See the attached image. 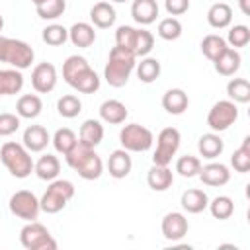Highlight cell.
Listing matches in <instances>:
<instances>
[{"mask_svg":"<svg viewBox=\"0 0 250 250\" xmlns=\"http://www.w3.org/2000/svg\"><path fill=\"white\" fill-rule=\"evenodd\" d=\"M62 78L80 94H94L100 90V76L80 55L66 57V61L62 62Z\"/></svg>","mask_w":250,"mask_h":250,"instance_id":"cell-1","label":"cell"},{"mask_svg":"<svg viewBox=\"0 0 250 250\" xmlns=\"http://www.w3.org/2000/svg\"><path fill=\"white\" fill-rule=\"evenodd\" d=\"M135 64H137V57L131 51L115 45L109 51V57H107V62L104 68L105 82L111 88H123L129 82V76L135 70Z\"/></svg>","mask_w":250,"mask_h":250,"instance_id":"cell-2","label":"cell"},{"mask_svg":"<svg viewBox=\"0 0 250 250\" xmlns=\"http://www.w3.org/2000/svg\"><path fill=\"white\" fill-rule=\"evenodd\" d=\"M64 160L66 164L82 178V180H98L104 172V162L102 158L96 154L94 148L82 145V143H76V146L64 154Z\"/></svg>","mask_w":250,"mask_h":250,"instance_id":"cell-3","label":"cell"},{"mask_svg":"<svg viewBox=\"0 0 250 250\" xmlns=\"http://www.w3.org/2000/svg\"><path fill=\"white\" fill-rule=\"evenodd\" d=\"M0 162L18 180L27 178L33 172V164H35L31 152L21 143H14V141H6L0 146Z\"/></svg>","mask_w":250,"mask_h":250,"instance_id":"cell-4","label":"cell"},{"mask_svg":"<svg viewBox=\"0 0 250 250\" xmlns=\"http://www.w3.org/2000/svg\"><path fill=\"white\" fill-rule=\"evenodd\" d=\"M33 61H35V51L29 43L0 35V62H6L18 70H25L33 64Z\"/></svg>","mask_w":250,"mask_h":250,"instance_id":"cell-5","label":"cell"},{"mask_svg":"<svg viewBox=\"0 0 250 250\" xmlns=\"http://www.w3.org/2000/svg\"><path fill=\"white\" fill-rule=\"evenodd\" d=\"M72 197H74V184L70 180L55 178V180H51L47 191L39 199V205H41V211H45L49 215H55V213L62 211Z\"/></svg>","mask_w":250,"mask_h":250,"instance_id":"cell-6","label":"cell"},{"mask_svg":"<svg viewBox=\"0 0 250 250\" xmlns=\"http://www.w3.org/2000/svg\"><path fill=\"white\" fill-rule=\"evenodd\" d=\"M20 242L25 250H55L57 240L49 229L37 221H27L20 230Z\"/></svg>","mask_w":250,"mask_h":250,"instance_id":"cell-7","label":"cell"},{"mask_svg":"<svg viewBox=\"0 0 250 250\" xmlns=\"http://www.w3.org/2000/svg\"><path fill=\"white\" fill-rule=\"evenodd\" d=\"M121 148L129 152H146L154 145V135L148 127L139 123H129L119 131Z\"/></svg>","mask_w":250,"mask_h":250,"instance_id":"cell-8","label":"cell"},{"mask_svg":"<svg viewBox=\"0 0 250 250\" xmlns=\"http://www.w3.org/2000/svg\"><path fill=\"white\" fill-rule=\"evenodd\" d=\"M180 141H182V135L176 127H164L156 137V148L152 154V164L168 166L180 148Z\"/></svg>","mask_w":250,"mask_h":250,"instance_id":"cell-9","label":"cell"},{"mask_svg":"<svg viewBox=\"0 0 250 250\" xmlns=\"http://www.w3.org/2000/svg\"><path fill=\"white\" fill-rule=\"evenodd\" d=\"M238 119V107L230 100H219L211 105L207 113V127L215 133L227 131L234 121Z\"/></svg>","mask_w":250,"mask_h":250,"instance_id":"cell-10","label":"cell"},{"mask_svg":"<svg viewBox=\"0 0 250 250\" xmlns=\"http://www.w3.org/2000/svg\"><path fill=\"white\" fill-rule=\"evenodd\" d=\"M8 207H10L12 215H16L18 219H21L25 223L27 221H37L39 211H41L37 195L29 189H20V191L12 193V197L8 201Z\"/></svg>","mask_w":250,"mask_h":250,"instance_id":"cell-11","label":"cell"},{"mask_svg":"<svg viewBox=\"0 0 250 250\" xmlns=\"http://www.w3.org/2000/svg\"><path fill=\"white\" fill-rule=\"evenodd\" d=\"M160 229H162V236L170 242H178L182 240L188 230H189V223L186 219L184 213L180 211H170L162 217V223H160Z\"/></svg>","mask_w":250,"mask_h":250,"instance_id":"cell-12","label":"cell"},{"mask_svg":"<svg viewBox=\"0 0 250 250\" xmlns=\"http://www.w3.org/2000/svg\"><path fill=\"white\" fill-rule=\"evenodd\" d=\"M31 86L37 94H49L57 86V68L51 62H39L31 70Z\"/></svg>","mask_w":250,"mask_h":250,"instance_id":"cell-13","label":"cell"},{"mask_svg":"<svg viewBox=\"0 0 250 250\" xmlns=\"http://www.w3.org/2000/svg\"><path fill=\"white\" fill-rule=\"evenodd\" d=\"M199 180L205 184V186H211V188H221V186H227L229 180H230V170L227 164L223 162H209V164H201V170H199Z\"/></svg>","mask_w":250,"mask_h":250,"instance_id":"cell-14","label":"cell"},{"mask_svg":"<svg viewBox=\"0 0 250 250\" xmlns=\"http://www.w3.org/2000/svg\"><path fill=\"white\" fill-rule=\"evenodd\" d=\"M51 143V135L43 125H29L23 131L21 137V145L29 150V152H43L47 148V145Z\"/></svg>","mask_w":250,"mask_h":250,"instance_id":"cell-15","label":"cell"},{"mask_svg":"<svg viewBox=\"0 0 250 250\" xmlns=\"http://www.w3.org/2000/svg\"><path fill=\"white\" fill-rule=\"evenodd\" d=\"M131 168H133V160L129 156V150L125 148H117L109 154L107 158V172L111 178L115 180H123L131 174Z\"/></svg>","mask_w":250,"mask_h":250,"instance_id":"cell-16","label":"cell"},{"mask_svg":"<svg viewBox=\"0 0 250 250\" xmlns=\"http://www.w3.org/2000/svg\"><path fill=\"white\" fill-rule=\"evenodd\" d=\"M240 62H242V57H240L238 49L229 47L213 61V66H215V72L221 76H234L240 68Z\"/></svg>","mask_w":250,"mask_h":250,"instance_id":"cell-17","label":"cell"},{"mask_svg":"<svg viewBox=\"0 0 250 250\" xmlns=\"http://www.w3.org/2000/svg\"><path fill=\"white\" fill-rule=\"evenodd\" d=\"M115 20H117L115 8H113L109 2H105V0L96 2V4L90 8V21H92V25L98 27V29H107V27H111V25L115 23Z\"/></svg>","mask_w":250,"mask_h":250,"instance_id":"cell-18","label":"cell"},{"mask_svg":"<svg viewBox=\"0 0 250 250\" xmlns=\"http://www.w3.org/2000/svg\"><path fill=\"white\" fill-rule=\"evenodd\" d=\"M131 16L139 25H150L158 18V2L156 0H133Z\"/></svg>","mask_w":250,"mask_h":250,"instance_id":"cell-19","label":"cell"},{"mask_svg":"<svg viewBox=\"0 0 250 250\" xmlns=\"http://www.w3.org/2000/svg\"><path fill=\"white\" fill-rule=\"evenodd\" d=\"M68 41L74 47H78V49H88L96 41V29H94V25L92 23H86V21H76L68 29Z\"/></svg>","mask_w":250,"mask_h":250,"instance_id":"cell-20","label":"cell"},{"mask_svg":"<svg viewBox=\"0 0 250 250\" xmlns=\"http://www.w3.org/2000/svg\"><path fill=\"white\" fill-rule=\"evenodd\" d=\"M189 105V98L182 88H170L162 96V107L170 115H182Z\"/></svg>","mask_w":250,"mask_h":250,"instance_id":"cell-21","label":"cell"},{"mask_svg":"<svg viewBox=\"0 0 250 250\" xmlns=\"http://www.w3.org/2000/svg\"><path fill=\"white\" fill-rule=\"evenodd\" d=\"M180 203H182L184 211H188V213H191V215H197V213H201V211L207 209V205H209V195H207L203 189H199V188H189V189H186V191L182 193Z\"/></svg>","mask_w":250,"mask_h":250,"instance_id":"cell-22","label":"cell"},{"mask_svg":"<svg viewBox=\"0 0 250 250\" xmlns=\"http://www.w3.org/2000/svg\"><path fill=\"white\" fill-rule=\"evenodd\" d=\"M129 111L125 107L123 102L119 100H105L102 102L100 105V119L109 123V125H119V123H125Z\"/></svg>","mask_w":250,"mask_h":250,"instance_id":"cell-23","label":"cell"},{"mask_svg":"<svg viewBox=\"0 0 250 250\" xmlns=\"http://www.w3.org/2000/svg\"><path fill=\"white\" fill-rule=\"evenodd\" d=\"M104 139V125L100 119H86L78 131V143L96 148Z\"/></svg>","mask_w":250,"mask_h":250,"instance_id":"cell-24","label":"cell"},{"mask_svg":"<svg viewBox=\"0 0 250 250\" xmlns=\"http://www.w3.org/2000/svg\"><path fill=\"white\" fill-rule=\"evenodd\" d=\"M146 184L152 191H166L174 184V174L168 166L152 164V168L146 172Z\"/></svg>","mask_w":250,"mask_h":250,"instance_id":"cell-25","label":"cell"},{"mask_svg":"<svg viewBox=\"0 0 250 250\" xmlns=\"http://www.w3.org/2000/svg\"><path fill=\"white\" fill-rule=\"evenodd\" d=\"M23 88V74L18 68H0V96H16Z\"/></svg>","mask_w":250,"mask_h":250,"instance_id":"cell-26","label":"cell"},{"mask_svg":"<svg viewBox=\"0 0 250 250\" xmlns=\"http://www.w3.org/2000/svg\"><path fill=\"white\" fill-rule=\"evenodd\" d=\"M223 148H225V143H223L221 135L215 133V131L201 135L199 141H197L199 156H203V158H207V160H215L217 156H221Z\"/></svg>","mask_w":250,"mask_h":250,"instance_id":"cell-27","label":"cell"},{"mask_svg":"<svg viewBox=\"0 0 250 250\" xmlns=\"http://www.w3.org/2000/svg\"><path fill=\"white\" fill-rule=\"evenodd\" d=\"M43 111V102L37 94H23L16 102V113L21 119H35Z\"/></svg>","mask_w":250,"mask_h":250,"instance_id":"cell-28","label":"cell"},{"mask_svg":"<svg viewBox=\"0 0 250 250\" xmlns=\"http://www.w3.org/2000/svg\"><path fill=\"white\" fill-rule=\"evenodd\" d=\"M232 21V8L227 2H215L207 10V23L213 29H225Z\"/></svg>","mask_w":250,"mask_h":250,"instance_id":"cell-29","label":"cell"},{"mask_svg":"<svg viewBox=\"0 0 250 250\" xmlns=\"http://www.w3.org/2000/svg\"><path fill=\"white\" fill-rule=\"evenodd\" d=\"M135 70H137V78L143 82V84H152L160 72H162V66H160V61L154 59V57H141V62L135 64Z\"/></svg>","mask_w":250,"mask_h":250,"instance_id":"cell-30","label":"cell"},{"mask_svg":"<svg viewBox=\"0 0 250 250\" xmlns=\"http://www.w3.org/2000/svg\"><path fill=\"white\" fill-rule=\"evenodd\" d=\"M33 172L37 174L39 180H45V182H51L59 176L61 172V162L55 154H43L35 164H33Z\"/></svg>","mask_w":250,"mask_h":250,"instance_id":"cell-31","label":"cell"},{"mask_svg":"<svg viewBox=\"0 0 250 250\" xmlns=\"http://www.w3.org/2000/svg\"><path fill=\"white\" fill-rule=\"evenodd\" d=\"M51 143H53L55 150L61 152V154L64 156L66 152H70V150L76 146L78 137H76V133H74L72 129H68V127H61V129H57L55 135L51 137Z\"/></svg>","mask_w":250,"mask_h":250,"instance_id":"cell-32","label":"cell"},{"mask_svg":"<svg viewBox=\"0 0 250 250\" xmlns=\"http://www.w3.org/2000/svg\"><path fill=\"white\" fill-rule=\"evenodd\" d=\"M227 96L234 104L250 102V82L246 78H230L227 84Z\"/></svg>","mask_w":250,"mask_h":250,"instance_id":"cell-33","label":"cell"},{"mask_svg":"<svg viewBox=\"0 0 250 250\" xmlns=\"http://www.w3.org/2000/svg\"><path fill=\"white\" fill-rule=\"evenodd\" d=\"M57 111H59V115L64 117V119H74V117H78L80 111H82V102H80V98L74 96V94H64V96H61V98L57 100Z\"/></svg>","mask_w":250,"mask_h":250,"instance_id":"cell-34","label":"cell"},{"mask_svg":"<svg viewBox=\"0 0 250 250\" xmlns=\"http://www.w3.org/2000/svg\"><path fill=\"white\" fill-rule=\"evenodd\" d=\"M207 209H209V213L215 219L225 221V219H230L232 217V213H234V201L229 195H217L215 199H209Z\"/></svg>","mask_w":250,"mask_h":250,"instance_id":"cell-35","label":"cell"},{"mask_svg":"<svg viewBox=\"0 0 250 250\" xmlns=\"http://www.w3.org/2000/svg\"><path fill=\"white\" fill-rule=\"evenodd\" d=\"M229 49V45H227V41H225V37H221V35H217V33H209V35H205L203 37V41H201V53L213 62L223 51H227Z\"/></svg>","mask_w":250,"mask_h":250,"instance_id":"cell-36","label":"cell"},{"mask_svg":"<svg viewBox=\"0 0 250 250\" xmlns=\"http://www.w3.org/2000/svg\"><path fill=\"white\" fill-rule=\"evenodd\" d=\"M230 166L238 174H246L250 170V137H244L242 145L232 152L230 156Z\"/></svg>","mask_w":250,"mask_h":250,"instance_id":"cell-37","label":"cell"},{"mask_svg":"<svg viewBox=\"0 0 250 250\" xmlns=\"http://www.w3.org/2000/svg\"><path fill=\"white\" fill-rule=\"evenodd\" d=\"M66 10V0H47L39 6H35V12L41 20L45 21H55L59 20Z\"/></svg>","mask_w":250,"mask_h":250,"instance_id":"cell-38","label":"cell"},{"mask_svg":"<svg viewBox=\"0 0 250 250\" xmlns=\"http://www.w3.org/2000/svg\"><path fill=\"white\" fill-rule=\"evenodd\" d=\"M156 33H158V37L164 39V41H176V39H180V35H182V23H180V20L174 18V16L164 18V20L158 21Z\"/></svg>","mask_w":250,"mask_h":250,"instance_id":"cell-39","label":"cell"},{"mask_svg":"<svg viewBox=\"0 0 250 250\" xmlns=\"http://www.w3.org/2000/svg\"><path fill=\"white\" fill-rule=\"evenodd\" d=\"M41 39L51 47H61L68 41V29L61 23H51L41 31Z\"/></svg>","mask_w":250,"mask_h":250,"instance_id":"cell-40","label":"cell"},{"mask_svg":"<svg viewBox=\"0 0 250 250\" xmlns=\"http://www.w3.org/2000/svg\"><path fill=\"white\" fill-rule=\"evenodd\" d=\"M227 45L232 47V49H242L250 43V27L244 25V23H236L229 29V35H227Z\"/></svg>","mask_w":250,"mask_h":250,"instance_id":"cell-41","label":"cell"},{"mask_svg":"<svg viewBox=\"0 0 250 250\" xmlns=\"http://www.w3.org/2000/svg\"><path fill=\"white\" fill-rule=\"evenodd\" d=\"M201 170V160L193 154H184L176 160V172L182 178H195Z\"/></svg>","mask_w":250,"mask_h":250,"instance_id":"cell-42","label":"cell"},{"mask_svg":"<svg viewBox=\"0 0 250 250\" xmlns=\"http://www.w3.org/2000/svg\"><path fill=\"white\" fill-rule=\"evenodd\" d=\"M135 41H137V27L133 25H119L115 31V45L131 51L135 55Z\"/></svg>","mask_w":250,"mask_h":250,"instance_id":"cell-43","label":"cell"},{"mask_svg":"<svg viewBox=\"0 0 250 250\" xmlns=\"http://www.w3.org/2000/svg\"><path fill=\"white\" fill-rule=\"evenodd\" d=\"M154 47V35L145 29L137 27V41H135V57H146Z\"/></svg>","mask_w":250,"mask_h":250,"instance_id":"cell-44","label":"cell"},{"mask_svg":"<svg viewBox=\"0 0 250 250\" xmlns=\"http://www.w3.org/2000/svg\"><path fill=\"white\" fill-rule=\"evenodd\" d=\"M21 125V117L18 113H0V137H10L14 135Z\"/></svg>","mask_w":250,"mask_h":250,"instance_id":"cell-45","label":"cell"},{"mask_svg":"<svg viewBox=\"0 0 250 250\" xmlns=\"http://www.w3.org/2000/svg\"><path fill=\"white\" fill-rule=\"evenodd\" d=\"M164 8L170 16H182L189 10V0H164Z\"/></svg>","mask_w":250,"mask_h":250,"instance_id":"cell-46","label":"cell"},{"mask_svg":"<svg viewBox=\"0 0 250 250\" xmlns=\"http://www.w3.org/2000/svg\"><path fill=\"white\" fill-rule=\"evenodd\" d=\"M238 6L244 16H250V0H238Z\"/></svg>","mask_w":250,"mask_h":250,"instance_id":"cell-47","label":"cell"},{"mask_svg":"<svg viewBox=\"0 0 250 250\" xmlns=\"http://www.w3.org/2000/svg\"><path fill=\"white\" fill-rule=\"evenodd\" d=\"M35 6H39V4H43V2H47V0H31Z\"/></svg>","mask_w":250,"mask_h":250,"instance_id":"cell-48","label":"cell"},{"mask_svg":"<svg viewBox=\"0 0 250 250\" xmlns=\"http://www.w3.org/2000/svg\"><path fill=\"white\" fill-rule=\"evenodd\" d=\"M2 27H4V18H2V14H0V31H2Z\"/></svg>","mask_w":250,"mask_h":250,"instance_id":"cell-49","label":"cell"},{"mask_svg":"<svg viewBox=\"0 0 250 250\" xmlns=\"http://www.w3.org/2000/svg\"><path fill=\"white\" fill-rule=\"evenodd\" d=\"M111 2H119L121 4V2H127V0H111Z\"/></svg>","mask_w":250,"mask_h":250,"instance_id":"cell-50","label":"cell"},{"mask_svg":"<svg viewBox=\"0 0 250 250\" xmlns=\"http://www.w3.org/2000/svg\"><path fill=\"white\" fill-rule=\"evenodd\" d=\"M219 2H221V0H219Z\"/></svg>","mask_w":250,"mask_h":250,"instance_id":"cell-51","label":"cell"}]
</instances>
